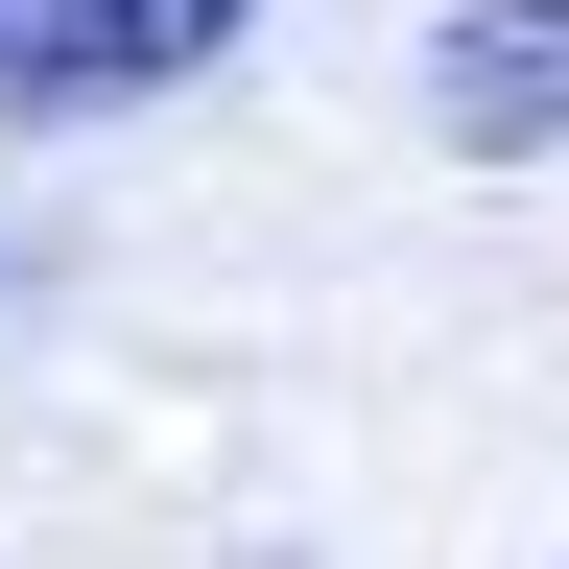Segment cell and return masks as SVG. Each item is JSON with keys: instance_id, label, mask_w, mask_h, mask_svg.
Instances as JSON below:
<instances>
[{"instance_id": "1", "label": "cell", "mask_w": 569, "mask_h": 569, "mask_svg": "<svg viewBox=\"0 0 569 569\" xmlns=\"http://www.w3.org/2000/svg\"><path fill=\"white\" fill-rule=\"evenodd\" d=\"M261 0H0V119H119V96H190Z\"/></svg>"}, {"instance_id": "2", "label": "cell", "mask_w": 569, "mask_h": 569, "mask_svg": "<svg viewBox=\"0 0 569 569\" xmlns=\"http://www.w3.org/2000/svg\"><path fill=\"white\" fill-rule=\"evenodd\" d=\"M427 119H451L475 167L569 142V0H475V24H427Z\"/></svg>"}, {"instance_id": "3", "label": "cell", "mask_w": 569, "mask_h": 569, "mask_svg": "<svg viewBox=\"0 0 569 569\" xmlns=\"http://www.w3.org/2000/svg\"><path fill=\"white\" fill-rule=\"evenodd\" d=\"M0 309H24V238H0Z\"/></svg>"}]
</instances>
